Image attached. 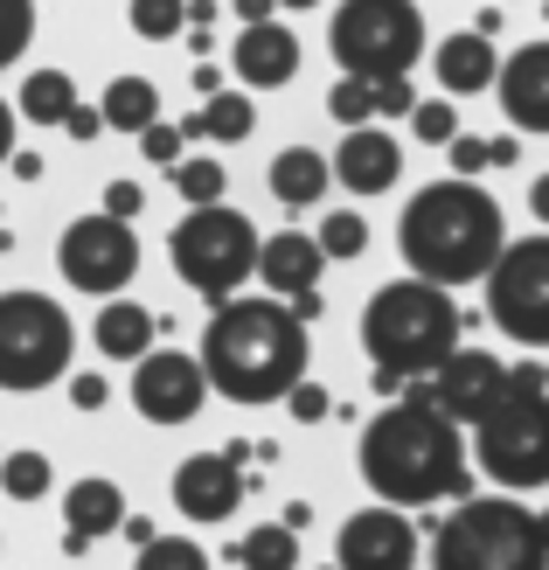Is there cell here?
Instances as JSON below:
<instances>
[{
	"mask_svg": "<svg viewBox=\"0 0 549 570\" xmlns=\"http://www.w3.org/2000/svg\"><path fill=\"white\" fill-rule=\"evenodd\" d=\"M473 466L501 494L549 488V368H508V390L473 424Z\"/></svg>",
	"mask_w": 549,
	"mask_h": 570,
	"instance_id": "5",
	"label": "cell"
},
{
	"mask_svg": "<svg viewBox=\"0 0 549 570\" xmlns=\"http://www.w3.org/2000/svg\"><path fill=\"white\" fill-rule=\"evenodd\" d=\"M167 181H175V195L188 209H202V203H223L229 195V167L216 154H188L182 167H167Z\"/></svg>",
	"mask_w": 549,
	"mask_h": 570,
	"instance_id": "28",
	"label": "cell"
},
{
	"mask_svg": "<svg viewBox=\"0 0 549 570\" xmlns=\"http://www.w3.org/2000/svg\"><path fill=\"white\" fill-rule=\"evenodd\" d=\"M133 570H209V550L188 535H154V543H139Z\"/></svg>",
	"mask_w": 549,
	"mask_h": 570,
	"instance_id": "31",
	"label": "cell"
},
{
	"mask_svg": "<svg viewBox=\"0 0 549 570\" xmlns=\"http://www.w3.org/2000/svg\"><path fill=\"white\" fill-rule=\"evenodd\" d=\"M362 348L375 368L418 383V376H439V368L459 355V299L452 285H431V278H396L383 285L369 306H362Z\"/></svg>",
	"mask_w": 549,
	"mask_h": 570,
	"instance_id": "4",
	"label": "cell"
},
{
	"mask_svg": "<svg viewBox=\"0 0 549 570\" xmlns=\"http://www.w3.org/2000/svg\"><path fill=\"white\" fill-rule=\"evenodd\" d=\"M36 42V0H0V70L21 63Z\"/></svg>",
	"mask_w": 549,
	"mask_h": 570,
	"instance_id": "34",
	"label": "cell"
},
{
	"mask_svg": "<svg viewBox=\"0 0 549 570\" xmlns=\"http://www.w3.org/2000/svg\"><path fill=\"white\" fill-rule=\"evenodd\" d=\"M216 21V0H188V28H209Z\"/></svg>",
	"mask_w": 549,
	"mask_h": 570,
	"instance_id": "49",
	"label": "cell"
},
{
	"mask_svg": "<svg viewBox=\"0 0 549 570\" xmlns=\"http://www.w3.org/2000/svg\"><path fill=\"white\" fill-rule=\"evenodd\" d=\"M542 543H549V515H542Z\"/></svg>",
	"mask_w": 549,
	"mask_h": 570,
	"instance_id": "51",
	"label": "cell"
},
{
	"mask_svg": "<svg viewBox=\"0 0 549 570\" xmlns=\"http://www.w3.org/2000/svg\"><path fill=\"white\" fill-rule=\"evenodd\" d=\"M285 411H293V424H327L334 417V396L313 383V376H300L293 390H285Z\"/></svg>",
	"mask_w": 549,
	"mask_h": 570,
	"instance_id": "37",
	"label": "cell"
},
{
	"mask_svg": "<svg viewBox=\"0 0 549 570\" xmlns=\"http://www.w3.org/2000/svg\"><path fill=\"white\" fill-rule=\"evenodd\" d=\"M126 529V494L111 488V480H77V488L63 494V557H84L98 543V535Z\"/></svg>",
	"mask_w": 549,
	"mask_h": 570,
	"instance_id": "21",
	"label": "cell"
},
{
	"mask_svg": "<svg viewBox=\"0 0 549 570\" xmlns=\"http://www.w3.org/2000/svg\"><path fill=\"white\" fill-rule=\"evenodd\" d=\"M91 334H98V355H105V362H139V355L154 348L160 321H154V313L139 306V299L119 293V299H105V306H98V327H91Z\"/></svg>",
	"mask_w": 549,
	"mask_h": 570,
	"instance_id": "23",
	"label": "cell"
},
{
	"mask_svg": "<svg viewBox=\"0 0 549 570\" xmlns=\"http://www.w3.org/2000/svg\"><path fill=\"white\" fill-rule=\"evenodd\" d=\"M321 272H327V250H321V237H306V230H278V237H265V250H257V285L278 293V299L313 293Z\"/></svg>",
	"mask_w": 549,
	"mask_h": 570,
	"instance_id": "20",
	"label": "cell"
},
{
	"mask_svg": "<svg viewBox=\"0 0 549 570\" xmlns=\"http://www.w3.org/2000/svg\"><path fill=\"white\" fill-rule=\"evenodd\" d=\"M529 216L549 223V175H536V188H529Z\"/></svg>",
	"mask_w": 549,
	"mask_h": 570,
	"instance_id": "46",
	"label": "cell"
},
{
	"mask_svg": "<svg viewBox=\"0 0 549 570\" xmlns=\"http://www.w3.org/2000/svg\"><path fill=\"white\" fill-rule=\"evenodd\" d=\"M229 70L244 77V91H285L300 77V36L285 21H251L229 42Z\"/></svg>",
	"mask_w": 549,
	"mask_h": 570,
	"instance_id": "16",
	"label": "cell"
},
{
	"mask_svg": "<svg viewBox=\"0 0 549 570\" xmlns=\"http://www.w3.org/2000/svg\"><path fill=\"white\" fill-rule=\"evenodd\" d=\"M327 49H334L341 77L390 83L424 63L431 28L418 14V0H341V14L327 21Z\"/></svg>",
	"mask_w": 549,
	"mask_h": 570,
	"instance_id": "7",
	"label": "cell"
},
{
	"mask_svg": "<svg viewBox=\"0 0 549 570\" xmlns=\"http://www.w3.org/2000/svg\"><path fill=\"white\" fill-rule=\"evenodd\" d=\"M63 132H70V139H98V132H111V126H105V111H98V105H84V98H77V105H70V119H63Z\"/></svg>",
	"mask_w": 549,
	"mask_h": 570,
	"instance_id": "41",
	"label": "cell"
},
{
	"mask_svg": "<svg viewBox=\"0 0 549 570\" xmlns=\"http://www.w3.org/2000/svg\"><path fill=\"white\" fill-rule=\"evenodd\" d=\"M501 111L514 132H549V42H522L501 63Z\"/></svg>",
	"mask_w": 549,
	"mask_h": 570,
	"instance_id": "18",
	"label": "cell"
},
{
	"mask_svg": "<svg viewBox=\"0 0 549 570\" xmlns=\"http://www.w3.org/2000/svg\"><path fill=\"white\" fill-rule=\"evenodd\" d=\"M403 265L431 285H473L494 272V258L508 250V223H501V203L487 195L473 175H452V181H431L403 203Z\"/></svg>",
	"mask_w": 549,
	"mask_h": 570,
	"instance_id": "3",
	"label": "cell"
},
{
	"mask_svg": "<svg viewBox=\"0 0 549 570\" xmlns=\"http://www.w3.org/2000/svg\"><path fill=\"white\" fill-rule=\"evenodd\" d=\"M411 132L424 139V147H452V139H459V111H452V98H418Z\"/></svg>",
	"mask_w": 549,
	"mask_h": 570,
	"instance_id": "35",
	"label": "cell"
},
{
	"mask_svg": "<svg viewBox=\"0 0 549 570\" xmlns=\"http://www.w3.org/2000/svg\"><path fill=\"white\" fill-rule=\"evenodd\" d=\"M508 390V362L487 355V348H459L439 376H431V404H439L445 417L459 424H480L487 411H494V396Z\"/></svg>",
	"mask_w": 549,
	"mask_h": 570,
	"instance_id": "14",
	"label": "cell"
},
{
	"mask_svg": "<svg viewBox=\"0 0 549 570\" xmlns=\"http://www.w3.org/2000/svg\"><path fill=\"white\" fill-rule=\"evenodd\" d=\"M403 175V147L383 126H349L341 132V154H334V181L349 195H390Z\"/></svg>",
	"mask_w": 549,
	"mask_h": 570,
	"instance_id": "17",
	"label": "cell"
},
{
	"mask_svg": "<svg viewBox=\"0 0 549 570\" xmlns=\"http://www.w3.org/2000/svg\"><path fill=\"white\" fill-rule=\"evenodd\" d=\"M229 8H237V21L251 28V21H272V14H278V0H229Z\"/></svg>",
	"mask_w": 549,
	"mask_h": 570,
	"instance_id": "45",
	"label": "cell"
},
{
	"mask_svg": "<svg viewBox=\"0 0 549 570\" xmlns=\"http://www.w3.org/2000/svg\"><path fill=\"white\" fill-rule=\"evenodd\" d=\"M431 70H439V91L445 98H480L501 83V56H494V36H480V28H459L431 49Z\"/></svg>",
	"mask_w": 549,
	"mask_h": 570,
	"instance_id": "19",
	"label": "cell"
},
{
	"mask_svg": "<svg viewBox=\"0 0 549 570\" xmlns=\"http://www.w3.org/2000/svg\"><path fill=\"white\" fill-rule=\"evenodd\" d=\"M209 368L202 355H182V348H147L133 362V411L147 424H188L209 404Z\"/></svg>",
	"mask_w": 549,
	"mask_h": 570,
	"instance_id": "12",
	"label": "cell"
},
{
	"mask_svg": "<svg viewBox=\"0 0 549 570\" xmlns=\"http://www.w3.org/2000/svg\"><path fill=\"white\" fill-rule=\"evenodd\" d=\"M362 488L390 508L473 494L467 439H459V417H445L431 404V376L403 383V396H390V411H375L362 424Z\"/></svg>",
	"mask_w": 549,
	"mask_h": 570,
	"instance_id": "1",
	"label": "cell"
},
{
	"mask_svg": "<svg viewBox=\"0 0 549 570\" xmlns=\"http://www.w3.org/2000/svg\"><path fill=\"white\" fill-rule=\"evenodd\" d=\"M257 250H265V237H257V223L244 209L229 203H202L175 223V237H167V258H175V272L195 285L202 299H237V285L257 278Z\"/></svg>",
	"mask_w": 549,
	"mask_h": 570,
	"instance_id": "8",
	"label": "cell"
},
{
	"mask_svg": "<svg viewBox=\"0 0 549 570\" xmlns=\"http://www.w3.org/2000/svg\"><path fill=\"white\" fill-rule=\"evenodd\" d=\"M480 285H487V321H494L508 341L549 348V230L514 237Z\"/></svg>",
	"mask_w": 549,
	"mask_h": 570,
	"instance_id": "10",
	"label": "cell"
},
{
	"mask_svg": "<svg viewBox=\"0 0 549 570\" xmlns=\"http://www.w3.org/2000/svg\"><path fill=\"white\" fill-rule=\"evenodd\" d=\"M14 126H21V111H14L8 98H0V167L14 160Z\"/></svg>",
	"mask_w": 549,
	"mask_h": 570,
	"instance_id": "44",
	"label": "cell"
},
{
	"mask_svg": "<svg viewBox=\"0 0 549 570\" xmlns=\"http://www.w3.org/2000/svg\"><path fill=\"white\" fill-rule=\"evenodd\" d=\"M313 237H321V250H327V258L355 265L362 250H369V223H362L355 209H334V216H327V223H321V230H313Z\"/></svg>",
	"mask_w": 549,
	"mask_h": 570,
	"instance_id": "32",
	"label": "cell"
},
{
	"mask_svg": "<svg viewBox=\"0 0 549 570\" xmlns=\"http://www.w3.org/2000/svg\"><path fill=\"white\" fill-rule=\"evenodd\" d=\"M327 119H334V126H369V119H375V83H369V77H334Z\"/></svg>",
	"mask_w": 549,
	"mask_h": 570,
	"instance_id": "33",
	"label": "cell"
},
{
	"mask_svg": "<svg viewBox=\"0 0 549 570\" xmlns=\"http://www.w3.org/2000/svg\"><path fill=\"white\" fill-rule=\"evenodd\" d=\"M514 160H522V139H514V132L487 139V167H514Z\"/></svg>",
	"mask_w": 549,
	"mask_h": 570,
	"instance_id": "43",
	"label": "cell"
},
{
	"mask_svg": "<svg viewBox=\"0 0 549 570\" xmlns=\"http://www.w3.org/2000/svg\"><path fill=\"white\" fill-rule=\"evenodd\" d=\"M431 570H549L542 515H529L508 494H487V501L467 494L431 529Z\"/></svg>",
	"mask_w": 549,
	"mask_h": 570,
	"instance_id": "6",
	"label": "cell"
},
{
	"mask_svg": "<svg viewBox=\"0 0 549 570\" xmlns=\"http://www.w3.org/2000/svg\"><path fill=\"white\" fill-rule=\"evenodd\" d=\"M418 550H424L418 522L403 515V508H390V501L349 515L341 535H334V563L341 570H418Z\"/></svg>",
	"mask_w": 549,
	"mask_h": 570,
	"instance_id": "13",
	"label": "cell"
},
{
	"mask_svg": "<svg viewBox=\"0 0 549 570\" xmlns=\"http://www.w3.org/2000/svg\"><path fill=\"white\" fill-rule=\"evenodd\" d=\"M411 111H418L411 77H390V83H375V119H411Z\"/></svg>",
	"mask_w": 549,
	"mask_h": 570,
	"instance_id": "38",
	"label": "cell"
},
{
	"mask_svg": "<svg viewBox=\"0 0 549 570\" xmlns=\"http://www.w3.org/2000/svg\"><path fill=\"white\" fill-rule=\"evenodd\" d=\"M139 154H147L160 175H167V167H182V160H188V132H182V126H167V119H154L147 132H139Z\"/></svg>",
	"mask_w": 549,
	"mask_h": 570,
	"instance_id": "36",
	"label": "cell"
},
{
	"mask_svg": "<svg viewBox=\"0 0 549 570\" xmlns=\"http://www.w3.org/2000/svg\"><path fill=\"white\" fill-rule=\"evenodd\" d=\"M98 111H105L111 132H133V139H139V132L160 119V91H154L147 77H111L105 98H98Z\"/></svg>",
	"mask_w": 549,
	"mask_h": 570,
	"instance_id": "24",
	"label": "cell"
},
{
	"mask_svg": "<svg viewBox=\"0 0 549 570\" xmlns=\"http://www.w3.org/2000/svg\"><path fill=\"white\" fill-rule=\"evenodd\" d=\"M56 272H63L77 293H91V299H119L126 285L139 278V230L126 216H77L63 244H56Z\"/></svg>",
	"mask_w": 549,
	"mask_h": 570,
	"instance_id": "11",
	"label": "cell"
},
{
	"mask_svg": "<svg viewBox=\"0 0 549 570\" xmlns=\"http://www.w3.org/2000/svg\"><path fill=\"white\" fill-rule=\"evenodd\" d=\"M105 396H111L105 376H70V404H77V411H105Z\"/></svg>",
	"mask_w": 549,
	"mask_h": 570,
	"instance_id": "42",
	"label": "cell"
},
{
	"mask_svg": "<svg viewBox=\"0 0 549 570\" xmlns=\"http://www.w3.org/2000/svg\"><path fill=\"white\" fill-rule=\"evenodd\" d=\"M77 327L49 293H0V390H49L70 376Z\"/></svg>",
	"mask_w": 549,
	"mask_h": 570,
	"instance_id": "9",
	"label": "cell"
},
{
	"mask_svg": "<svg viewBox=\"0 0 549 570\" xmlns=\"http://www.w3.org/2000/svg\"><path fill=\"white\" fill-rule=\"evenodd\" d=\"M278 8H321V0H278Z\"/></svg>",
	"mask_w": 549,
	"mask_h": 570,
	"instance_id": "50",
	"label": "cell"
},
{
	"mask_svg": "<svg viewBox=\"0 0 549 570\" xmlns=\"http://www.w3.org/2000/svg\"><path fill=\"white\" fill-rule=\"evenodd\" d=\"M8 167H14V181H42V160H36V154H14Z\"/></svg>",
	"mask_w": 549,
	"mask_h": 570,
	"instance_id": "48",
	"label": "cell"
},
{
	"mask_svg": "<svg viewBox=\"0 0 549 570\" xmlns=\"http://www.w3.org/2000/svg\"><path fill=\"white\" fill-rule=\"evenodd\" d=\"M175 508L188 522H229L244 508V460H229V452H195V460H182Z\"/></svg>",
	"mask_w": 549,
	"mask_h": 570,
	"instance_id": "15",
	"label": "cell"
},
{
	"mask_svg": "<svg viewBox=\"0 0 549 570\" xmlns=\"http://www.w3.org/2000/svg\"><path fill=\"white\" fill-rule=\"evenodd\" d=\"M195 91H202V98H216V91H223V70H216V63H202V70H195Z\"/></svg>",
	"mask_w": 549,
	"mask_h": 570,
	"instance_id": "47",
	"label": "cell"
},
{
	"mask_svg": "<svg viewBox=\"0 0 549 570\" xmlns=\"http://www.w3.org/2000/svg\"><path fill=\"white\" fill-rule=\"evenodd\" d=\"M70 105H77V83H70L63 70H28V77H21L14 111H21L28 126H63V119H70Z\"/></svg>",
	"mask_w": 549,
	"mask_h": 570,
	"instance_id": "26",
	"label": "cell"
},
{
	"mask_svg": "<svg viewBox=\"0 0 549 570\" xmlns=\"http://www.w3.org/2000/svg\"><path fill=\"white\" fill-rule=\"evenodd\" d=\"M244 570H300V529L293 522H265V529H251L244 543H237Z\"/></svg>",
	"mask_w": 549,
	"mask_h": 570,
	"instance_id": "27",
	"label": "cell"
},
{
	"mask_svg": "<svg viewBox=\"0 0 549 570\" xmlns=\"http://www.w3.org/2000/svg\"><path fill=\"white\" fill-rule=\"evenodd\" d=\"M251 126H257V105H251L244 91H216V98H202L195 119H182V132H188V139H223V147L251 139Z\"/></svg>",
	"mask_w": 549,
	"mask_h": 570,
	"instance_id": "25",
	"label": "cell"
},
{
	"mask_svg": "<svg viewBox=\"0 0 549 570\" xmlns=\"http://www.w3.org/2000/svg\"><path fill=\"white\" fill-rule=\"evenodd\" d=\"M202 368H209V390L229 404H285V390L306 376L313 341L306 321L293 313V299H216L209 327H202Z\"/></svg>",
	"mask_w": 549,
	"mask_h": 570,
	"instance_id": "2",
	"label": "cell"
},
{
	"mask_svg": "<svg viewBox=\"0 0 549 570\" xmlns=\"http://www.w3.org/2000/svg\"><path fill=\"white\" fill-rule=\"evenodd\" d=\"M126 21H133L139 42H175L182 28H188V0H133Z\"/></svg>",
	"mask_w": 549,
	"mask_h": 570,
	"instance_id": "30",
	"label": "cell"
},
{
	"mask_svg": "<svg viewBox=\"0 0 549 570\" xmlns=\"http://www.w3.org/2000/svg\"><path fill=\"white\" fill-rule=\"evenodd\" d=\"M105 209L133 223L139 209H147V188H139V181H105Z\"/></svg>",
	"mask_w": 549,
	"mask_h": 570,
	"instance_id": "39",
	"label": "cell"
},
{
	"mask_svg": "<svg viewBox=\"0 0 549 570\" xmlns=\"http://www.w3.org/2000/svg\"><path fill=\"white\" fill-rule=\"evenodd\" d=\"M445 154H452V175H480V167H487V139H473V132H459V139H452Z\"/></svg>",
	"mask_w": 549,
	"mask_h": 570,
	"instance_id": "40",
	"label": "cell"
},
{
	"mask_svg": "<svg viewBox=\"0 0 549 570\" xmlns=\"http://www.w3.org/2000/svg\"><path fill=\"white\" fill-rule=\"evenodd\" d=\"M49 480H56V466L42 460V452H28V445L0 460V494H8V501H42Z\"/></svg>",
	"mask_w": 549,
	"mask_h": 570,
	"instance_id": "29",
	"label": "cell"
},
{
	"mask_svg": "<svg viewBox=\"0 0 549 570\" xmlns=\"http://www.w3.org/2000/svg\"><path fill=\"white\" fill-rule=\"evenodd\" d=\"M272 195L285 209H321L327 188H334V154H313V147H285L272 154Z\"/></svg>",
	"mask_w": 549,
	"mask_h": 570,
	"instance_id": "22",
	"label": "cell"
}]
</instances>
